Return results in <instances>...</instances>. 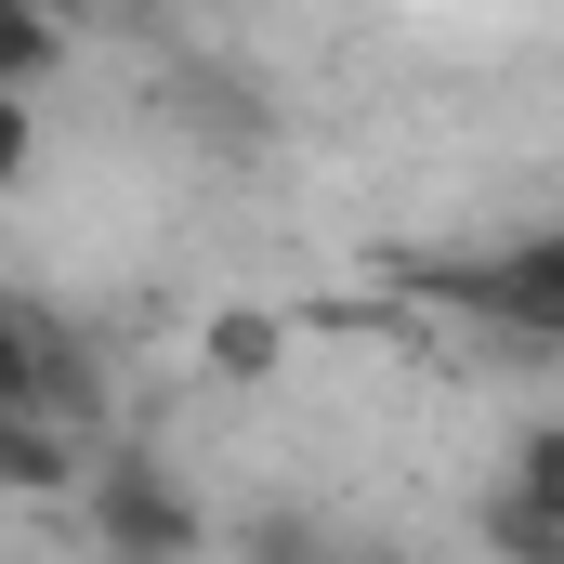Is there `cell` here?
Instances as JSON below:
<instances>
[{
	"mask_svg": "<svg viewBox=\"0 0 564 564\" xmlns=\"http://www.w3.org/2000/svg\"><path fill=\"white\" fill-rule=\"evenodd\" d=\"M93 539H106V564H197L210 552V512L158 459H106L93 473Z\"/></svg>",
	"mask_w": 564,
	"mask_h": 564,
	"instance_id": "cell-1",
	"label": "cell"
},
{
	"mask_svg": "<svg viewBox=\"0 0 564 564\" xmlns=\"http://www.w3.org/2000/svg\"><path fill=\"white\" fill-rule=\"evenodd\" d=\"M486 539H499V552H564V421L512 433V473H499V499H486Z\"/></svg>",
	"mask_w": 564,
	"mask_h": 564,
	"instance_id": "cell-2",
	"label": "cell"
},
{
	"mask_svg": "<svg viewBox=\"0 0 564 564\" xmlns=\"http://www.w3.org/2000/svg\"><path fill=\"white\" fill-rule=\"evenodd\" d=\"M486 302H499V315H525V328H564V224L512 237V250L486 263Z\"/></svg>",
	"mask_w": 564,
	"mask_h": 564,
	"instance_id": "cell-3",
	"label": "cell"
},
{
	"mask_svg": "<svg viewBox=\"0 0 564 564\" xmlns=\"http://www.w3.org/2000/svg\"><path fill=\"white\" fill-rule=\"evenodd\" d=\"M79 459H66V433H53V408H0V486L13 499H53Z\"/></svg>",
	"mask_w": 564,
	"mask_h": 564,
	"instance_id": "cell-4",
	"label": "cell"
},
{
	"mask_svg": "<svg viewBox=\"0 0 564 564\" xmlns=\"http://www.w3.org/2000/svg\"><path fill=\"white\" fill-rule=\"evenodd\" d=\"M53 53H66L53 0H0V66H13V93H40V79H53Z\"/></svg>",
	"mask_w": 564,
	"mask_h": 564,
	"instance_id": "cell-5",
	"label": "cell"
},
{
	"mask_svg": "<svg viewBox=\"0 0 564 564\" xmlns=\"http://www.w3.org/2000/svg\"><path fill=\"white\" fill-rule=\"evenodd\" d=\"M210 368H224V381H263V368H276V315H224V328H210Z\"/></svg>",
	"mask_w": 564,
	"mask_h": 564,
	"instance_id": "cell-6",
	"label": "cell"
}]
</instances>
